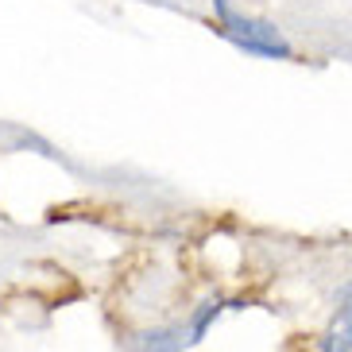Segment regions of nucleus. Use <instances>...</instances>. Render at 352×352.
Masks as SVG:
<instances>
[{"label":"nucleus","instance_id":"nucleus-2","mask_svg":"<svg viewBox=\"0 0 352 352\" xmlns=\"http://www.w3.org/2000/svg\"><path fill=\"white\" fill-rule=\"evenodd\" d=\"M225 310H228V298L225 294H213V298L201 302L186 321L140 333V337H135V352H186V349H194V344L209 333V325H213Z\"/></svg>","mask_w":352,"mask_h":352},{"label":"nucleus","instance_id":"nucleus-3","mask_svg":"<svg viewBox=\"0 0 352 352\" xmlns=\"http://www.w3.org/2000/svg\"><path fill=\"white\" fill-rule=\"evenodd\" d=\"M318 352H352V279L337 287L333 318L318 337Z\"/></svg>","mask_w":352,"mask_h":352},{"label":"nucleus","instance_id":"nucleus-1","mask_svg":"<svg viewBox=\"0 0 352 352\" xmlns=\"http://www.w3.org/2000/svg\"><path fill=\"white\" fill-rule=\"evenodd\" d=\"M217 35L228 39L236 51L252 54V58H275V63H290L294 58V47L287 43V35L271 20H259V16H248V12L232 8L225 20H217Z\"/></svg>","mask_w":352,"mask_h":352}]
</instances>
